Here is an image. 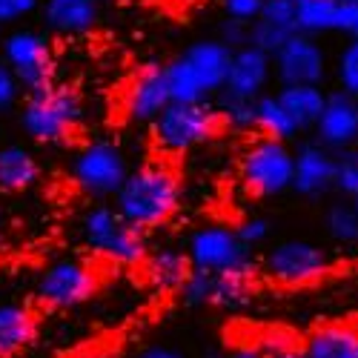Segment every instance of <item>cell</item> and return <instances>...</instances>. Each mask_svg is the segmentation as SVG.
<instances>
[{
    "instance_id": "6da1fadb",
    "label": "cell",
    "mask_w": 358,
    "mask_h": 358,
    "mask_svg": "<svg viewBox=\"0 0 358 358\" xmlns=\"http://www.w3.org/2000/svg\"><path fill=\"white\" fill-rule=\"evenodd\" d=\"M181 206V178L169 161H146L129 169L115 195V210L143 235L169 224Z\"/></svg>"
},
{
    "instance_id": "7a4b0ae2",
    "label": "cell",
    "mask_w": 358,
    "mask_h": 358,
    "mask_svg": "<svg viewBox=\"0 0 358 358\" xmlns=\"http://www.w3.org/2000/svg\"><path fill=\"white\" fill-rule=\"evenodd\" d=\"M232 64V49L221 38H203L184 49V55L164 64V78L172 103H206L221 95Z\"/></svg>"
},
{
    "instance_id": "3957f363",
    "label": "cell",
    "mask_w": 358,
    "mask_h": 358,
    "mask_svg": "<svg viewBox=\"0 0 358 358\" xmlns=\"http://www.w3.org/2000/svg\"><path fill=\"white\" fill-rule=\"evenodd\" d=\"M83 124V98L66 83L29 92L20 106V129L35 143H66Z\"/></svg>"
},
{
    "instance_id": "277c9868",
    "label": "cell",
    "mask_w": 358,
    "mask_h": 358,
    "mask_svg": "<svg viewBox=\"0 0 358 358\" xmlns=\"http://www.w3.org/2000/svg\"><path fill=\"white\" fill-rule=\"evenodd\" d=\"M80 238L92 255L117 266H141L149 255L146 235L129 227L112 203L89 206L80 218Z\"/></svg>"
},
{
    "instance_id": "5b68a950",
    "label": "cell",
    "mask_w": 358,
    "mask_h": 358,
    "mask_svg": "<svg viewBox=\"0 0 358 358\" xmlns=\"http://www.w3.org/2000/svg\"><path fill=\"white\" fill-rule=\"evenodd\" d=\"M187 258L195 273L206 275H241L252 278L258 270L255 250H250L235 227L227 224H203L187 241Z\"/></svg>"
},
{
    "instance_id": "8992f818",
    "label": "cell",
    "mask_w": 358,
    "mask_h": 358,
    "mask_svg": "<svg viewBox=\"0 0 358 358\" xmlns=\"http://www.w3.org/2000/svg\"><path fill=\"white\" fill-rule=\"evenodd\" d=\"M152 141L164 155H184L210 143L224 129L218 109L206 103H169L152 124Z\"/></svg>"
},
{
    "instance_id": "52a82bcc",
    "label": "cell",
    "mask_w": 358,
    "mask_h": 358,
    "mask_svg": "<svg viewBox=\"0 0 358 358\" xmlns=\"http://www.w3.org/2000/svg\"><path fill=\"white\" fill-rule=\"evenodd\" d=\"M292 169H295V152L270 138H255L247 143L238 161V175L241 184L255 198H275L287 189H292Z\"/></svg>"
},
{
    "instance_id": "ba28073f",
    "label": "cell",
    "mask_w": 358,
    "mask_h": 358,
    "mask_svg": "<svg viewBox=\"0 0 358 358\" xmlns=\"http://www.w3.org/2000/svg\"><path fill=\"white\" fill-rule=\"evenodd\" d=\"M0 61L12 69L20 89H26V95L41 92V89L55 83V72H57L55 49L52 41L38 29H15V32H9L0 41Z\"/></svg>"
},
{
    "instance_id": "9c48e42d",
    "label": "cell",
    "mask_w": 358,
    "mask_h": 358,
    "mask_svg": "<svg viewBox=\"0 0 358 358\" xmlns=\"http://www.w3.org/2000/svg\"><path fill=\"white\" fill-rule=\"evenodd\" d=\"M72 181L89 198H115L129 175L124 149L112 141H92L72 158Z\"/></svg>"
},
{
    "instance_id": "30bf717a",
    "label": "cell",
    "mask_w": 358,
    "mask_h": 358,
    "mask_svg": "<svg viewBox=\"0 0 358 358\" xmlns=\"http://www.w3.org/2000/svg\"><path fill=\"white\" fill-rule=\"evenodd\" d=\"M264 273L270 281L281 287H307L321 281L333 270V258L324 247L304 241V238H289V241H278L264 252Z\"/></svg>"
},
{
    "instance_id": "8fae6325",
    "label": "cell",
    "mask_w": 358,
    "mask_h": 358,
    "mask_svg": "<svg viewBox=\"0 0 358 358\" xmlns=\"http://www.w3.org/2000/svg\"><path fill=\"white\" fill-rule=\"evenodd\" d=\"M98 292V273L80 258H57L38 275L35 295L49 310H75Z\"/></svg>"
},
{
    "instance_id": "7c38bea8",
    "label": "cell",
    "mask_w": 358,
    "mask_h": 358,
    "mask_svg": "<svg viewBox=\"0 0 358 358\" xmlns=\"http://www.w3.org/2000/svg\"><path fill=\"white\" fill-rule=\"evenodd\" d=\"M273 75L281 86H321L327 78V52L318 38L295 32L273 55Z\"/></svg>"
},
{
    "instance_id": "4fadbf2b",
    "label": "cell",
    "mask_w": 358,
    "mask_h": 358,
    "mask_svg": "<svg viewBox=\"0 0 358 358\" xmlns=\"http://www.w3.org/2000/svg\"><path fill=\"white\" fill-rule=\"evenodd\" d=\"M315 143L327 152H347L358 146V101L344 95L341 89L327 92L324 112L315 124Z\"/></svg>"
},
{
    "instance_id": "5bb4252c",
    "label": "cell",
    "mask_w": 358,
    "mask_h": 358,
    "mask_svg": "<svg viewBox=\"0 0 358 358\" xmlns=\"http://www.w3.org/2000/svg\"><path fill=\"white\" fill-rule=\"evenodd\" d=\"M169 103L164 64H143L124 89V115L135 124H152Z\"/></svg>"
},
{
    "instance_id": "9a60e30c",
    "label": "cell",
    "mask_w": 358,
    "mask_h": 358,
    "mask_svg": "<svg viewBox=\"0 0 358 358\" xmlns=\"http://www.w3.org/2000/svg\"><path fill=\"white\" fill-rule=\"evenodd\" d=\"M270 78H273V57L252 46H241L232 52L229 75H227L221 95L238 98V101H258L264 95L266 83H270Z\"/></svg>"
},
{
    "instance_id": "2e32d148",
    "label": "cell",
    "mask_w": 358,
    "mask_h": 358,
    "mask_svg": "<svg viewBox=\"0 0 358 358\" xmlns=\"http://www.w3.org/2000/svg\"><path fill=\"white\" fill-rule=\"evenodd\" d=\"M292 189L304 198H321L336 189V155L318 143H301L295 149Z\"/></svg>"
},
{
    "instance_id": "e0dca14e",
    "label": "cell",
    "mask_w": 358,
    "mask_h": 358,
    "mask_svg": "<svg viewBox=\"0 0 358 358\" xmlns=\"http://www.w3.org/2000/svg\"><path fill=\"white\" fill-rule=\"evenodd\" d=\"M101 6L95 0H41V17L57 35H83L95 29Z\"/></svg>"
},
{
    "instance_id": "ac0fdd59",
    "label": "cell",
    "mask_w": 358,
    "mask_h": 358,
    "mask_svg": "<svg viewBox=\"0 0 358 358\" xmlns=\"http://www.w3.org/2000/svg\"><path fill=\"white\" fill-rule=\"evenodd\" d=\"M41 181V164L23 143L0 146V192L20 195Z\"/></svg>"
},
{
    "instance_id": "d6986e66",
    "label": "cell",
    "mask_w": 358,
    "mask_h": 358,
    "mask_svg": "<svg viewBox=\"0 0 358 358\" xmlns=\"http://www.w3.org/2000/svg\"><path fill=\"white\" fill-rule=\"evenodd\" d=\"M143 266V275L146 281L152 284L155 289L164 292H178L184 287V281L192 273V264L187 258V250H178V247H158V250H149Z\"/></svg>"
},
{
    "instance_id": "ffe728a7",
    "label": "cell",
    "mask_w": 358,
    "mask_h": 358,
    "mask_svg": "<svg viewBox=\"0 0 358 358\" xmlns=\"http://www.w3.org/2000/svg\"><path fill=\"white\" fill-rule=\"evenodd\" d=\"M307 358H358V327L347 321L321 324L304 338Z\"/></svg>"
},
{
    "instance_id": "44dd1931",
    "label": "cell",
    "mask_w": 358,
    "mask_h": 358,
    "mask_svg": "<svg viewBox=\"0 0 358 358\" xmlns=\"http://www.w3.org/2000/svg\"><path fill=\"white\" fill-rule=\"evenodd\" d=\"M38 336V318L26 304L6 301L0 304V358L17 355Z\"/></svg>"
},
{
    "instance_id": "7402d4cb",
    "label": "cell",
    "mask_w": 358,
    "mask_h": 358,
    "mask_svg": "<svg viewBox=\"0 0 358 358\" xmlns=\"http://www.w3.org/2000/svg\"><path fill=\"white\" fill-rule=\"evenodd\" d=\"M275 98L281 101V106L289 112V117L301 132L315 129L318 117L324 112V103H327V92L321 86H281Z\"/></svg>"
},
{
    "instance_id": "603a6c76",
    "label": "cell",
    "mask_w": 358,
    "mask_h": 358,
    "mask_svg": "<svg viewBox=\"0 0 358 358\" xmlns=\"http://www.w3.org/2000/svg\"><path fill=\"white\" fill-rule=\"evenodd\" d=\"M255 132H261V138L289 143L301 129L295 127L289 112L281 106L275 95H261L255 101Z\"/></svg>"
},
{
    "instance_id": "cb8c5ba5",
    "label": "cell",
    "mask_w": 358,
    "mask_h": 358,
    "mask_svg": "<svg viewBox=\"0 0 358 358\" xmlns=\"http://www.w3.org/2000/svg\"><path fill=\"white\" fill-rule=\"evenodd\" d=\"M338 26V0H301L295 6V32L318 38L336 32Z\"/></svg>"
},
{
    "instance_id": "d4e9b609",
    "label": "cell",
    "mask_w": 358,
    "mask_h": 358,
    "mask_svg": "<svg viewBox=\"0 0 358 358\" xmlns=\"http://www.w3.org/2000/svg\"><path fill=\"white\" fill-rule=\"evenodd\" d=\"M327 235L338 244H358V201H338L324 215Z\"/></svg>"
},
{
    "instance_id": "484cf974",
    "label": "cell",
    "mask_w": 358,
    "mask_h": 358,
    "mask_svg": "<svg viewBox=\"0 0 358 358\" xmlns=\"http://www.w3.org/2000/svg\"><path fill=\"white\" fill-rule=\"evenodd\" d=\"M250 298H252V278L215 275V281H213V304L210 307L238 310V307L250 304Z\"/></svg>"
},
{
    "instance_id": "4316f807",
    "label": "cell",
    "mask_w": 358,
    "mask_h": 358,
    "mask_svg": "<svg viewBox=\"0 0 358 358\" xmlns=\"http://www.w3.org/2000/svg\"><path fill=\"white\" fill-rule=\"evenodd\" d=\"M218 115L221 124L235 129V132H250L255 129V101H238V98H227L218 95Z\"/></svg>"
},
{
    "instance_id": "83f0119b",
    "label": "cell",
    "mask_w": 358,
    "mask_h": 358,
    "mask_svg": "<svg viewBox=\"0 0 358 358\" xmlns=\"http://www.w3.org/2000/svg\"><path fill=\"white\" fill-rule=\"evenodd\" d=\"M289 38H292V32H287V29H278L273 23H266V20H255L250 26V32H247V46L273 57Z\"/></svg>"
},
{
    "instance_id": "f1b7e54d",
    "label": "cell",
    "mask_w": 358,
    "mask_h": 358,
    "mask_svg": "<svg viewBox=\"0 0 358 358\" xmlns=\"http://www.w3.org/2000/svg\"><path fill=\"white\" fill-rule=\"evenodd\" d=\"M336 189L344 201H358V146L336 155Z\"/></svg>"
},
{
    "instance_id": "f546056e",
    "label": "cell",
    "mask_w": 358,
    "mask_h": 358,
    "mask_svg": "<svg viewBox=\"0 0 358 358\" xmlns=\"http://www.w3.org/2000/svg\"><path fill=\"white\" fill-rule=\"evenodd\" d=\"M336 78L341 92L358 101V41L344 43V49L338 52V61H336Z\"/></svg>"
},
{
    "instance_id": "4dcf8cb0",
    "label": "cell",
    "mask_w": 358,
    "mask_h": 358,
    "mask_svg": "<svg viewBox=\"0 0 358 358\" xmlns=\"http://www.w3.org/2000/svg\"><path fill=\"white\" fill-rule=\"evenodd\" d=\"M213 281L215 275H206V273H189V278L184 281V287L178 289V295H181V301L187 307H210L213 304Z\"/></svg>"
},
{
    "instance_id": "1f68e13d",
    "label": "cell",
    "mask_w": 358,
    "mask_h": 358,
    "mask_svg": "<svg viewBox=\"0 0 358 358\" xmlns=\"http://www.w3.org/2000/svg\"><path fill=\"white\" fill-rule=\"evenodd\" d=\"M266 0H221V9L227 15V20L241 23V26H252L261 17Z\"/></svg>"
},
{
    "instance_id": "d6a6232c",
    "label": "cell",
    "mask_w": 358,
    "mask_h": 358,
    "mask_svg": "<svg viewBox=\"0 0 358 358\" xmlns=\"http://www.w3.org/2000/svg\"><path fill=\"white\" fill-rule=\"evenodd\" d=\"M258 20H266V23H273L278 29H287V32L295 35V6L287 3V0H266Z\"/></svg>"
},
{
    "instance_id": "836d02e7",
    "label": "cell",
    "mask_w": 358,
    "mask_h": 358,
    "mask_svg": "<svg viewBox=\"0 0 358 358\" xmlns=\"http://www.w3.org/2000/svg\"><path fill=\"white\" fill-rule=\"evenodd\" d=\"M235 232L250 250H255V247L266 244V238H270V221L261 218V215H252V218H244L241 224H238Z\"/></svg>"
},
{
    "instance_id": "e575fe53",
    "label": "cell",
    "mask_w": 358,
    "mask_h": 358,
    "mask_svg": "<svg viewBox=\"0 0 358 358\" xmlns=\"http://www.w3.org/2000/svg\"><path fill=\"white\" fill-rule=\"evenodd\" d=\"M41 9V0H0V26H15Z\"/></svg>"
},
{
    "instance_id": "d590c367",
    "label": "cell",
    "mask_w": 358,
    "mask_h": 358,
    "mask_svg": "<svg viewBox=\"0 0 358 358\" xmlns=\"http://www.w3.org/2000/svg\"><path fill=\"white\" fill-rule=\"evenodd\" d=\"M23 95V89L17 83V78L12 75V69L0 61V112H9Z\"/></svg>"
},
{
    "instance_id": "8d00e7d4",
    "label": "cell",
    "mask_w": 358,
    "mask_h": 358,
    "mask_svg": "<svg viewBox=\"0 0 358 358\" xmlns=\"http://www.w3.org/2000/svg\"><path fill=\"white\" fill-rule=\"evenodd\" d=\"M336 32H344V35H350V41H358V0H344V3H338Z\"/></svg>"
},
{
    "instance_id": "74e56055",
    "label": "cell",
    "mask_w": 358,
    "mask_h": 358,
    "mask_svg": "<svg viewBox=\"0 0 358 358\" xmlns=\"http://www.w3.org/2000/svg\"><path fill=\"white\" fill-rule=\"evenodd\" d=\"M247 32H250V26L232 23V20H224V23H221V41H224L232 52L241 49V46H247Z\"/></svg>"
},
{
    "instance_id": "f35d334b",
    "label": "cell",
    "mask_w": 358,
    "mask_h": 358,
    "mask_svg": "<svg viewBox=\"0 0 358 358\" xmlns=\"http://www.w3.org/2000/svg\"><path fill=\"white\" fill-rule=\"evenodd\" d=\"M135 358H187V355L181 350H175V347H166V344H149Z\"/></svg>"
},
{
    "instance_id": "ab89813d",
    "label": "cell",
    "mask_w": 358,
    "mask_h": 358,
    "mask_svg": "<svg viewBox=\"0 0 358 358\" xmlns=\"http://www.w3.org/2000/svg\"><path fill=\"white\" fill-rule=\"evenodd\" d=\"M227 358H266L258 344H235Z\"/></svg>"
},
{
    "instance_id": "60d3db41",
    "label": "cell",
    "mask_w": 358,
    "mask_h": 358,
    "mask_svg": "<svg viewBox=\"0 0 358 358\" xmlns=\"http://www.w3.org/2000/svg\"><path fill=\"white\" fill-rule=\"evenodd\" d=\"M270 358H307V355H304V350H295V347H292V350L278 352V355H270Z\"/></svg>"
},
{
    "instance_id": "b9f144b4",
    "label": "cell",
    "mask_w": 358,
    "mask_h": 358,
    "mask_svg": "<svg viewBox=\"0 0 358 358\" xmlns=\"http://www.w3.org/2000/svg\"><path fill=\"white\" fill-rule=\"evenodd\" d=\"M95 3L101 6V3H115V0H95Z\"/></svg>"
},
{
    "instance_id": "7bdbcfd3",
    "label": "cell",
    "mask_w": 358,
    "mask_h": 358,
    "mask_svg": "<svg viewBox=\"0 0 358 358\" xmlns=\"http://www.w3.org/2000/svg\"><path fill=\"white\" fill-rule=\"evenodd\" d=\"M287 3H292V6H298V3H301V0H287Z\"/></svg>"
},
{
    "instance_id": "ee69618b",
    "label": "cell",
    "mask_w": 358,
    "mask_h": 358,
    "mask_svg": "<svg viewBox=\"0 0 358 358\" xmlns=\"http://www.w3.org/2000/svg\"><path fill=\"white\" fill-rule=\"evenodd\" d=\"M338 3H344V0H338Z\"/></svg>"
}]
</instances>
